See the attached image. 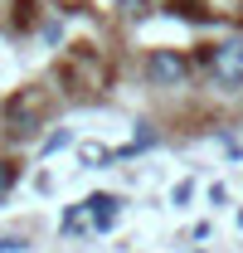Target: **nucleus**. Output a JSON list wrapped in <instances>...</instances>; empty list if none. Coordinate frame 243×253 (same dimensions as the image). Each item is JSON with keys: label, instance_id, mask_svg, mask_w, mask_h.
Listing matches in <instances>:
<instances>
[{"label": "nucleus", "instance_id": "f257e3e1", "mask_svg": "<svg viewBox=\"0 0 243 253\" xmlns=\"http://www.w3.org/2000/svg\"><path fill=\"white\" fill-rule=\"evenodd\" d=\"M200 68L209 73L214 93H243V34H229L219 44L200 49Z\"/></svg>", "mask_w": 243, "mask_h": 253}, {"label": "nucleus", "instance_id": "f03ea898", "mask_svg": "<svg viewBox=\"0 0 243 253\" xmlns=\"http://www.w3.org/2000/svg\"><path fill=\"white\" fill-rule=\"evenodd\" d=\"M141 73H146V83H151V88H185V83H190V73H195V59H190L185 49L161 44V49L146 54Z\"/></svg>", "mask_w": 243, "mask_h": 253}, {"label": "nucleus", "instance_id": "7ed1b4c3", "mask_svg": "<svg viewBox=\"0 0 243 253\" xmlns=\"http://www.w3.org/2000/svg\"><path fill=\"white\" fill-rule=\"evenodd\" d=\"M107 78H112V73H107V59H102V54H97V49H88V44H83V49H68V59H63V83H68V88H78V93H102V88H107Z\"/></svg>", "mask_w": 243, "mask_h": 253}, {"label": "nucleus", "instance_id": "20e7f679", "mask_svg": "<svg viewBox=\"0 0 243 253\" xmlns=\"http://www.w3.org/2000/svg\"><path fill=\"white\" fill-rule=\"evenodd\" d=\"M44 112H49L44 88H25V93H15L10 102H5V131H15V136H34V131L44 126Z\"/></svg>", "mask_w": 243, "mask_h": 253}, {"label": "nucleus", "instance_id": "39448f33", "mask_svg": "<svg viewBox=\"0 0 243 253\" xmlns=\"http://www.w3.org/2000/svg\"><path fill=\"white\" fill-rule=\"evenodd\" d=\"M88 210H92V224H97V234H102V229H112V224H117L122 200H117V195H88Z\"/></svg>", "mask_w": 243, "mask_h": 253}, {"label": "nucleus", "instance_id": "423d86ee", "mask_svg": "<svg viewBox=\"0 0 243 253\" xmlns=\"http://www.w3.org/2000/svg\"><path fill=\"white\" fill-rule=\"evenodd\" d=\"M63 234H78V239H83V234H97V224H92L88 200H83V205H73V210L63 214Z\"/></svg>", "mask_w": 243, "mask_h": 253}, {"label": "nucleus", "instance_id": "0eeeda50", "mask_svg": "<svg viewBox=\"0 0 243 253\" xmlns=\"http://www.w3.org/2000/svg\"><path fill=\"white\" fill-rule=\"evenodd\" d=\"M165 10L170 15H180V20H209V0H165Z\"/></svg>", "mask_w": 243, "mask_h": 253}, {"label": "nucleus", "instance_id": "6e6552de", "mask_svg": "<svg viewBox=\"0 0 243 253\" xmlns=\"http://www.w3.org/2000/svg\"><path fill=\"white\" fill-rule=\"evenodd\" d=\"M83 10H97V15H117V10H126V0H83Z\"/></svg>", "mask_w": 243, "mask_h": 253}, {"label": "nucleus", "instance_id": "1a4fd4ad", "mask_svg": "<svg viewBox=\"0 0 243 253\" xmlns=\"http://www.w3.org/2000/svg\"><path fill=\"white\" fill-rule=\"evenodd\" d=\"M10 190H15V161H5V156H0V200H5Z\"/></svg>", "mask_w": 243, "mask_h": 253}, {"label": "nucleus", "instance_id": "9d476101", "mask_svg": "<svg viewBox=\"0 0 243 253\" xmlns=\"http://www.w3.org/2000/svg\"><path fill=\"white\" fill-rule=\"evenodd\" d=\"M25 249H30L25 239H0V253H25Z\"/></svg>", "mask_w": 243, "mask_h": 253}, {"label": "nucleus", "instance_id": "9b49d317", "mask_svg": "<svg viewBox=\"0 0 243 253\" xmlns=\"http://www.w3.org/2000/svg\"><path fill=\"white\" fill-rule=\"evenodd\" d=\"M190 195H195V185L185 180V185H175V205H190Z\"/></svg>", "mask_w": 243, "mask_h": 253}]
</instances>
